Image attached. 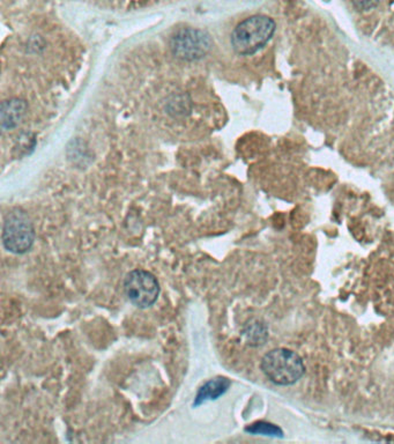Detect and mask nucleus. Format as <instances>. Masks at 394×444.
Listing matches in <instances>:
<instances>
[{
	"label": "nucleus",
	"instance_id": "3",
	"mask_svg": "<svg viewBox=\"0 0 394 444\" xmlns=\"http://www.w3.org/2000/svg\"><path fill=\"white\" fill-rule=\"evenodd\" d=\"M35 229L26 212L14 210L4 220L3 244L7 251L22 255L34 244Z\"/></svg>",
	"mask_w": 394,
	"mask_h": 444
},
{
	"label": "nucleus",
	"instance_id": "1",
	"mask_svg": "<svg viewBox=\"0 0 394 444\" xmlns=\"http://www.w3.org/2000/svg\"><path fill=\"white\" fill-rule=\"evenodd\" d=\"M275 22L266 16H253L237 25L231 34V45L241 56L253 55L273 38Z\"/></svg>",
	"mask_w": 394,
	"mask_h": 444
},
{
	"label": "nucleus",
	"instance_id": "6",
	"mask_svg": "<svg viewBox=\"0 0 394 444\" xmlns=\"http://www.w3.org/2000/svg\"><path fill=\"white\" fill-rule=\"evenodd\" d=\"M27 110L25 101L20 99H7L1 104L0 119L4 130H12L21 123Z\"/></svg>",
	"mask_w": 394,
	"mask_h": 444
},
{
	"label": "nucleus",
	"instance_id": "4",
	"mask_svg": "<svg viewBox=\"0 0 394 444\" xmlns=\"http://www.w3.org/2000/svg\"><path fill=\"white\" fill-rule=\"evenodd\" d=\"M171 51L183 60H197L207 55L212 48L208 33L197 28L180 29L170 40Z\"/></svg>",
	"mask_w": 394,
	"mask_h": 444
},
{
	"label": "nucleus",
	"instance_id": "5",
	"mask_svg": "<svg viewBox=\"0 0 394 444\" xmlns=\"http://www.w3.org/2000/svg\"><path fill=\"white\" fill-rule=\"evenodd\" d=\"M125 294L138 308H148L155 303L160 294V285L154 274L148 271L133 270L124 280Z\"/></svg>",
	"mask_w": 394,
	"mask_h": 444
},
{
	"label": "nucleus",
	"instance_id": "2",
	"mask_svg": "<svg viewBox=\"0 0 394 444\" xmlns=\"http://www.w3.org/2000/svg\"><path fill=\"white\" fill-rule=\"evenodd\" d=\"M261 370L278 385L295 384L305 375V366L300 355L287 348H275L261 360Z\"/></svg>",
	"mask_w": 394,
	"mask_h": 444
},
{
	"label": "nucleus",
	"instance_id": "8",
	"mask_svg": "<svg viewBox=\"0 0 394 444\" xmlns=\"http://www.w3.org/2000/svg\"><path fill=\"white\" fill-rule=\"evenodd\" d=\"M246 431L248 433H251V434L268 435V436H283V431H281L279 427L272 425V423H253V425L248 426Z\"/></svg>",
	"mask_w": 394,
	"mask_h": 444
},
{
	"label": "nucleus",
	"instance_id": "7",
	"mask_svg": "<svg viewBox=\"0 0 394 444\" xmlns=\"http://www.w3.org/2000/svg\"><path fill=\"white\" fill-rule=\"evenodd\" d=\"M230 386V381L226 377H217V379L208 381L202 388L199 389L196 399L193 405L199 406L206 401H215L217 398L226 394Z\"/></svg>",
	"mask_w": 394,
	"mask_h": 444
},
{
	"label": "nucleus",
	"instance_id": "9",
	"mask_svg": "<svg viewBox=\"0 0 394 444\" xmlns=\"http://www.w3.org/2000/svg\"><path fill=\"white\" fill-rule=\"evenodd\" d=\"M354 6L359 11L370 10L379 3V0H353Z\"/></svg>",
	"mask_w": 394,
	"mask_h": 444
}]
</instances>
